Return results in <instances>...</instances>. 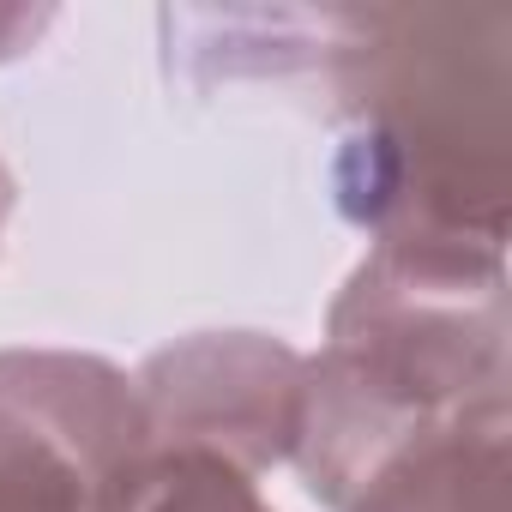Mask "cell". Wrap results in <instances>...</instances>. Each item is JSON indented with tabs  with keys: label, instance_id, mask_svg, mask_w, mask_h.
<instances>
[{
	"label": "cell",
	"instance_id": "5b68a950",
	"mask_svg": "<svg viewBox=\"0 0 512 512\" xmlns=\"http://www.w3.org/2000/svg\"><path fill=\"white\" fill-rule=\"evenodd\" d=\"M506 446L512 404L470 410L404 446L350 500V512H506Z\"/></svg>",
	"mask_w": 512,
	"mask_h": 512
},
{
	"label": "cell",
	"instance_id": "3957f363",
	"mask_svg": "<svg viewBox=\"0 0 512 512\" xmlns=\"http://www.w3.org/2000/svg\"><path fill=\"white\" fill-rule=\"evenodd\" d=\"M139 446L127 368L85 350H0V512H115Z\"/></svg>",
	"mask_w": 512,
	"mask_h": 512
},
{
	"label": "cell",
	"instance_id": "ba28073f",
	"mask_svg": "<svg viewBox=\"0 0 512 512\" xmlns=\"http://www.w3.org/2000/svg\"><path fill=\"white\" fill-rule=\"evenodd\" d=\"M13 205H19V181H13V169H7V163H0V235H7Z\"/></svg>",
	"mask_w": 512,
	"mask_h": 512
},
{
	"label": "cell",
	"instance_id": "7a4b0ae2",
	"mask_svg": "<svg viewBox=\"0 0 512 512\" xmlns=\"http://www.w3.org/2000/svg\"><path fill=\"white\" fill-rule=\"evenodd\" d=\"M506 253L386 241L350 272L308 356L296 470L332 512L434 428L512 404Z\"/></svg>",
	"mask_w": 512,
	"mask_h": 512
},
{
	"label": "cell",
	"instance_id": "52a82bcc",
	"mask_svg": "<svg viewBox=\"0 0 512 512\" xmlns=\"http://www.w3.org/2000/svg\"><path fill=\"white\" fill-rule=\"evenodd\" d=\"M49 7H37V13H25V7H0V61H19L43 31H49Z\"/></svg>",
	"mask_w": 512,
	"mask_h": 512
},
{
	"label": "cell",
	"instance_id": "277c9868",
	"mask_svg": "<svg viewBox=\"0 0 512 512\" xmlns=\"http://www.w3.org/2000/svg\"><path fill=\"white\" fill-rule=\"evenodd\" d=\"M308 356L266 332H199L139 362L133 398L145 446L211 452L247 476L296 458Z\"/></svg>",
	"mask_w": 512,
	"mask_h": 512
},
{
	"label": "cell",
	"instance_id": "8992f818",
	"mask_svg": "<svg viewBox=\"0 0 512 512\" xmlns=\"http://www.w3.org/2000/svg\"><path fill=\"white\" fill-rule=\"evenodd\" d=\"M115 512H272L247 470L187 452V446H139L115 482Z\"/></svg>",
	"mask_w": 512,
	"mask_h": 512
},
{
	"label": "cell",
	"instance_id": "6da1fadb",
	"mask_svg": "<svg viewBox=\"0 0 512 512\" xmlns=\"http://www.w3.org/2000/svg\"><path fill=\"white\" fill-rule=\"evenodd\" d=\"M332 91L350 133L338 211L386 241L506 253L512 223V13H344Z\"/></svg>",
	"mask_w": 512,
	"mask_h": 512
}]
</instances>
